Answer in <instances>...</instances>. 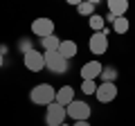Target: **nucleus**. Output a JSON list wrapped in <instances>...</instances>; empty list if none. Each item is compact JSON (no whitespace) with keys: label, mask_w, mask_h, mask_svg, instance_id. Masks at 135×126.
<instances>
[{"label":"nucleus","mask_w":135,"mask_h":126,"mask_svg":"<svg viewBox=\"0 0 135 126\" xmlns=\"http://www.w3.org/2000/svg\"><path fill=\"white\" fill-rule=\"evenodd\" d=\"M99 79H101V83H115L117 81V68L115 65H104Z\"/></svg>","instance_id":"2eb2a0df"},{"label":"nucleus","mask_w":135,"mask_h":126,"mask_svg":"<svg viewBox=\"0 0 135 126\" xmlns=\"http://www.w3.org/2000/svg\"><path fill=\"white\" fill-rule=\"evenodd\" d=\"M74 99H77V97H74V88H72V86H61V88L56 90V99H54V101H56L59 106L68 108Z\"/></svg>","instance_id":"9d476101"},{"label":"nucleus","mask_w":135,"mask_h":126,"mask_svg":"<svg viewBox=\"0 0 135 126\" xmlns=\"http://www.w3.org/2000/svg\"><path fill=\"white\" fill-rule=\"evenodd\" d=\"M108 14H113L115 18H122V16H126V11H128V2L126 0H108Z\"/></svg>","instance_id":"9b49d317"},{"label":"nucleus","mask_w":135,"mask_h":126,"mask_svg":"<svg viewBox=\"0 0 135 126\" xmlns=\"http://www.w3.org/2000/svg\"><path fill=\"white\" fill-rule=\"evenodd\" d=\"M65 113H68V117H70L72 122H88V119H90L92 108H90V104H88V101L74 99V101L65 108Z\"/></svg>","instance_id":"7ed1b4c3"},{"label":"nucleus","mask_w":135,"mask_h":126,"mask_svg":"<svg viewBox=\"0 0 135 126\" xmlns=\"http://www.w3.org/2000/svg\"><path fill=\"white\" fill-rule=\"evenodd\" d=\"M95 97L99 104H110L117 99V86L115 83H99L97 86V92H95Z\"/></svg>","instance_id":"6e6552de"},{"label":"nucleus","mask_w":135,"mask_h":126,"mask_svg":"<svg viewBox=\"0 0 135 126\" xmlns=\"http://www.w3.org/2000/svg\"><path fill=\"white\" fill-rule=\"evenodd\" d=\"M32 34L38 36V41L45 38V36H52L54 34V20L52 18H36L32 23Z\"/></svg>","instance_id":"0eeeda50"},{"label":"nucleus","mask_w":135,"mask_h":126,"mask_svg":"<svg viewBox=\"0 0 135 126\" xmlns=\"http://www.w3.org/2000/svg\"><path fill=\"white\" fill-rule=\"evenodd\" d=\"M97 86H99L97 81H81V88H79V90H81L83 95H95V92H97Z\"/></svg>","instance_id":"6ab92c4d"},{"label":"nucleus","mask_w":135,"mask_h":126,"mask_svg":"<svg viewBox=\"0 0 135 126\" xmlns=\"http://www.w3.org/2000/svg\"><path fill=\"white\" fill-rule=\"evenodd\" d=\"M113 32H115V34H119V36H124L126 32H128L131 29V23H128V18H126V16H122V18H115V23H113Z\"/></svg>","instance_id":"dca6fc26"},{"label":"nucleus","mask_w":135,"mask_h":126,"mask_svg":"<svg viewBox=\"0 0 135 126\" xmlns=\"http://www.w3.org/2000/svg\"><path fill=\"white\" fill-rule=\"evenodd\" d=\"M7 52H9V47H7V45H0V54H2V56H5Z\"/></svg>","instance_id":"412c9836"},{"label":"nucleus","mask_w":135,"mask_h":126,"mask_svg":"<svg viewBox=\"0 0 135 126\" xmlns=\"http://www.w3.org/2000/svg\"><path fill=\"white\" fill-rule=\"evenodd\" d=\"M59 45H61V38H59L56 34L41 38V47H43V52H59Z\"/></svg>","instance_id":"4468645a"},{"label":"nucleus","mask_w":135,"mask_h":126,"mask_svg":"<svg viewBox=\"0 0 135 126\" xmlns=\"http://www.w3.org/2000/svg\"><path fill=\"white\" fill-rule=\"evenodd\" d=\"M95 11H97V2H95V0H83V2L77 5V14L79 16L90 18V16H95Z\"/></svg>","instance_id":"ddd939ff"},{"label":"nucleus","mask_w":135,"mask_h":126,"mask_svg":"<svg viewBox=\"0 0 135 126\" xmlns=\"http://www.w3.org/2000/svg\"><path fill=\"white\" fill-rule=\"evenodd\" d=\"M108 34H110V27H106L104 32H97V34L90 36V41H88V50H90L95 56H101V54L108 52Z\"/></svg>","instance_id":"20e7f679"},{"label":"nucleus","mask_w":135,"mask_h":126,"mask_svg":"<svg viewBox=\"0 0 135 126\" xmlns=\"http://www.w3.org/2000/svg\"><path fill=\"white\" fill-rule=\"evenodd\" d=\"M61 126H72V124H68V122H65V124H61Z\"/></svg>","instance_id":"5701e85b"},{"label":"nucleus","mask_w":135,"mask_h":126,"mask_svg":"<svg viewBox=\"0 0 135 126\" xmlns=\"http://www.w3.org/2000/svg\"><path fill=\"white\" fill-rule=\"evenodd\" d=\"M23 65L29 70V72H43V70H45V56H43V52L32 50L29 54H25V56H23Z\"/></svg>","instance_id":"423d86ee"},{"label":"nucleus","mask_w":135,"mask_h":126,"mask_svg":"<svg viewBox=\"0 0 135 126\" xmlns=\"http://www.w3.org/2000/svg\"><path fill=\"white\" fill-rule=\"evenodd\" d=\"M88 25H90L92 34H97V32H104V29H106V20H104V16H99V14L90 16V18H88Z\"/></svg>","instance_id":"f3484780"},{"label":"nucleus","mask_w":135,"mask_h":126,"mask_svg":"<svg viewBox=\"0 0 135 126\" xmlns=\"http://www.w3.org/2000/svg\"><path fill=\"white\" fill-rule=\"evenodd\" d=\"M59 54H61V56H65L68 61H70V59H74V56L79 54V45L74 43V41L65 38V41H61V45H59Z\"/></svg>","instance_id":"f8f14e48"},{"label":"nucleus","mask_w":135,"mask_h":126,"mask_svg":"<svg viewBox=\"0 0 135 126\" xmlns=\"http://www.w3.org/2000/svg\"><path fill=\"white\" fill-rule=\"evenodd\" d=\"M65 119H68V113L63 106H59L56 101L47 106V110H45V126H61V124H65Z\"/></svg>","instance_id":"39448f33"},{"label":"nucleus","mask_w":135,"mask_h":126,"mask_svg":"<svg viewBox=\"0 0 135 126\" xmlns=\"http://www.w3.org/2000/svg\"><path fill=\"white\" fill-rule=\"evenodd\" d=\"M54 99H56V88L50 86V83H36V86L29 90V101L36 104V106L47 108L50 104H54Z\"/></svg>","instance_id":"f257e3e1"},{"label":"nucleus","mask_w":135,"mask_h":126,"mask_svg":"<svg viewBox=\"0 0 135 126\" xmlns=\"http://www.w3.org/2000/svg\"><path fill=\"white\" fill-rule=\"evenodd\" d=\"M101 68H104V65H101L97 59L83 63V65H81V81H97L99 74H101Z\"/></svg>","instance_id":"1a4fd4ad"},{"label":"nucleus","mask_w":135,"mask_h":126,"mask_svg":"<svg viewBox=\"0 0 135 126\" xmlns=\"http://www.w3.org/2000/svg\"><path fill=\"white\" fill-rule=\"evenodd\" d=\"M2 65H5V56H2V54H0V68H2Z\"/></svg>","instance_id":"4be33fe9"},{"label":"nucleus","mask_w":135,"mask_h":126,"mask_svg":"<svg viewBox=\"0 0 135 126\" xmlns=\"http://www.w3.org/2000/svg\"><path fill=\"white\" fill-rule=\"evenodd\" d=\"M43 56H45V70H50L52 74H65L70 70V61L59 52H43Z\"/></svg>","instance_id":"f03ea898"},{"label":"nucleus","mask_w":135,"mask_h":126,"mask_svg":"<svg viewBox=\"0 0 135 126\" xmlns=\"http://www.w3.org/2000/svg\"><path fill=\"white\" fill-rule=\"evenodd\" d=\"M72 126H90V122H72Z\"/></svg>","instance_id":"aec40b11"},{"label":"nucleus","mask_w":135,"mask_h":126,"mask_svg":"<svg viewBox=\"0 0 135 126\" xmlns=\"http://www.w3.org/2000/svg\"><path fill=\"white\" fill-rule=\"evenodd\" d=\"M32 50H36V47H34V41H32V36H23V38L18 41V52L25 56V54H29Z\"/></svg>","instance_id":"a211bd4d"}]
</instances>
